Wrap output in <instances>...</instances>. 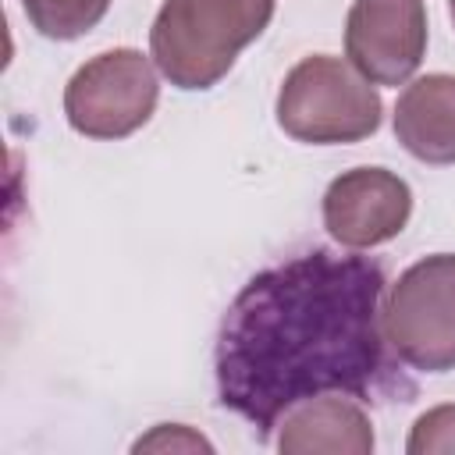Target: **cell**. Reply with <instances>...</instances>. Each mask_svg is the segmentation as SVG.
<instances>
[{
	"mask_svg": "<svg viewBox=\"0 0 455 455\" xmlns=\"http://www.w3.org/2000/svg\"><path fill=\"white\" fill-rule=\"evenodd\" d=\"M384 270L370 256L309 249L259 270L228 306L213 377L217 402L259 441L316 395L384 398L409 384L387 355Z\"/></svg>",
	"mask_w": 455,
	"mask_h": 455,
	"instance_id": "obj_1",
	"label": "cell"
},
{
	"mask_svg": "<svg viewBox=\"0 0 455 455\" xmlns=\"http://www.w3.org/2000/svg\"><path fill=\"white\" fill-rule=\"evenodd\" d=\"M270 18L274 0H164L149 28V50L171 85L210 89Z\"/></svg>",
	"mask_w": 455,
	"mask_h": 455,
	"instance_id": "obj_2",
	"label": "cell"
},
{
	"mask_svg": "<svg viewBox=\"0 0 455 455\" xmlns=\"http://www.w3.org/2000/svg\"><path fill=\"white\" fill-rule=\"evenodd\" d=\"M377 85L341 57L313 53L299 60L277 92V124L313 146L359 142L380 128Z\"/></svg>",
	"mask_w": 455,
	"mask_h": 455,
	"instance_id": "obj_3",
	"label": "cell"
},
{
	"mask_svg": "<svg viewBox=\"0 0 455 455\" xmlns=\"http://www.w3.org/2000/svg\"><path fill=\"white\" fill-rule=\"evenodd\" d=\"M384 334L412 370H455V252L423 256L391 284Z\"/></svg>",
	"mask_w": 455,
	"mask_h": 455,
	"instance_id": "obj_4",
	"label": "cell"
},
{
	"mask_svg": "<svg viewBox=\"0 0 455 455\" xmlns=\"http://www.w3.org/2000/svg\"><path fill=\"white\" fill-rule=\"evenodd\" d=\"M160 100V82L139 50H107L82 64L64 89V114L78 135L124 139L139 132Z\"/></svg>",
	"mask_w": 455,
	"mask_h": 455,
	"instance_id": "obj_5",
	"label": "cell"
},
{
	"mask_svg": "<svg viewBox=\"0 0 455 455\" xmlns=\"http://www.w3.org/2000/svg\"><path fill=\"white\" fill-rule=\"evenodd\" d=\"M345 53L373 85H402L427 53L423 0H355Z\"/></svg>",
	"mask_w": 455,
	"mask_h": 455,
	"instance_id": "obj_6",
	"label": "cell"
},
{
	"mask_svg": "<svg viewBox=\"0 0 455 455\" xmlns=\"http://www.w3.org/2000/svg\"><path fill=\"white\" fill-rule=\"evenodd\" d=\"M412 213L409 185L387 167H352L323 192V228L348 249L391 242Z\"/></svg>",
	"mask_w": 455,
	"mask_h": 455,
	"instance_id": "obj_7",
	"label": "cell"
},
{
	"mask_svg": "<svg viewBox=\"0 0 455 455\" xmlns=\"http://www.w3.org/2000/svg\"><path fill=\"white\" fill-rule=\"evenodd\" d=\"M281 455H370L373 451V423L363 412L359 398L341 395H316L299 402L281 416Z\"/></svg>",
	"mask_w": 455,
	"mask_h": 455,
	"instance_id": "obj_8",
	"label": "cell"
},
{
	"mask_svg": "<svg viewBox=\"0 0 455 455\" xmlns=\"http://www.w3.org/2000/svg\"><path fill=\"white\" fill-rule=\"evenodd\" d=\"M395 135L423 164H455V75H423L395 103Z\"/></svg>",
	"mask_w": 455,
	"mask_h": 455,
	"instance_id": "obj_9",
	"label": "cell"
},
{
	"mask_svg": "<svg viewBox=\"0 0 455 455\" xmlns=\"http://www.w3.org/2000/svg\"><path fill=\"white\" fill-rule=\"evenodd\" d=\"M21 7L46 39H78L96 28L110 0H21Z\"/></svg>",
	"mask_w": 455,
	"mask_h": 455,
	"instance_id": "obj_10",
	"label": "cell"
},
{
	"mask_svg": "<svg viewBox=\"0 0 455 455\" xmlns=\"http://www.w3.org/2000/svg\"><path fill=\"white\" fill-rule=\"evenodd\" d=\"M409 455H451L455 451V405L427 409L409 434Z\"/></svg>",
	"mask_w": 455,
	"mask_h": 455,
	"instance_id": "obj_11",
	"label": "cell"
},
{
	"mask_svg": "<svg viewBox=\"0 0 455 455\" xmlns=\"http://www.w3.org/2000/svg\"><path fill=\"white\" fill-rule=\"evenodd\" d=\"M135 451H213V444L199 434H192L188 427H156L149 437L135 441Z\"/></svg>",
	"mask_w": 455,
	"mask_h": 455,
	"instance_id": "obj_12",
	"label": "cell"
},
{
	"mask_svg": "<svg viewBox=\"0 0 455 455\" xmlns=\"http://www.w3.org/2000/svg\"><path fill=\"white\" fill-rule=\"evenodd\" d=\"M451 21H455V0H451Z\"/></svg>",
	"mask_w": 455,
	"mask_h": 455,
	"instance_id": "obj_13",
	"label": "cell"
}]
</instances>
